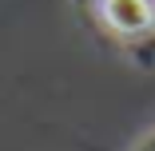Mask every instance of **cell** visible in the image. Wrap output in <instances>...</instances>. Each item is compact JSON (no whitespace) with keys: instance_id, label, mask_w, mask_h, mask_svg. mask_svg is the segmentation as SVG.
Listing matches in <instances>:
<instances>
[{"instance_id":"1","label":"cell","mask_w":155,"mask_h":151,"mask_svg":"<svg viewBox=\"0 0 155 151\" xmlns=\"http://www.w3.org/2000/svg\"><path fill=\"white\" fill-rule=\"evenodd\" d=\"M100 16L119 36H151L155 32V0H100Z\"/></svg>"}]
</instances>
